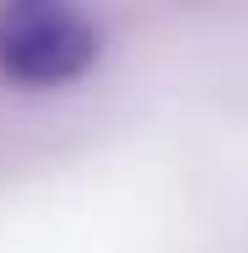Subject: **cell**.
Returning a JSON list of instances; mask_svg holds the SVG:
<instances>
[{
	"instance_id": "obj_1",
	"label": "cell",
	"mask_w": 248,
	"mask_h": 253,
	"mask_svg": "<svg viewBox=\"0 0 248 253\" xmlns=\"http://www.w3.org/2000/svg\"><path fill=\"white\" fill-rule=\"evenodd\" d=\"M102 54V27L65 0H11L0 5V76L49 92L81 81Z\"/></svg>"
}]
</instances>
